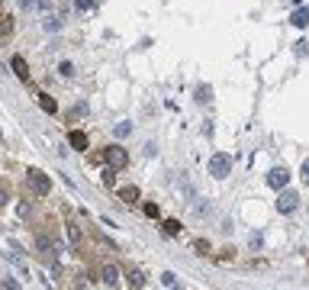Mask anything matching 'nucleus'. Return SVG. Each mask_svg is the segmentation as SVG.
Here are the masks:
<instances>
[{"mask_svg":"<svg viewBox=\"0 0 309 290\" xmlns=\"http://www.w3.org/2000/svg\"><path fill=\"white\" fill-rule=\"evenodd\" d=\"M26 187H29L32 197H49L52 193V177L39 168H29L26 171Z\"/></svg>","mask_w":309,"mask_h":290,"instance_id":"f257e3e1","label":"nucleus"},{"mask_svg":"<svg viewBox=\"0 0 309 290\" xmlns=\"http://www.w3.org/2000/svg\"><path fill=\"white\" fill-rule=\"evenodd\" d=\"M206 171H209L212 177H219V181H222V177H229V174H232V155H225V151H216V155L206 161Z\"/></svg>","mask_w":309,"mask_h":290,"instance_id":"f03ea898","label":"nucleus"},{"mask_svg":"<svg viewBox=\"0 0 309 290\" xmlns=\"http://www.w3.org/2000/svg\"><path fill=\"white\" fill-rule=\"evenodd\" d=\"M103 164H109L113 171H122L129 164V151L122 148V145H106V148H103Z\"/></svg>","mask_w":309,"mask_h":290,"instance_id":"7ed1b4c3","label":"nucleus"},{"mask_svg":"<svg viewBox=\"0 0 309 290\" xmlns=\"http://www.w3.org/2000/svg\"><path fill=\"white\" fill-rule=\"evenodd\" d=\"M297 206H300V193L284 187V190H280V197H277V210L284 213V216H290V213L297 210Z\"/></svg>","mask_w":309,"mask_h":290,"instance_id":"20e7f679","label":"nucleus"},{"mask_svg":"<svg viewBox=\"0 0 309 290\" xmlns=\"http://www.w3.org/2000/svg\"><path fill=\"white\" fill-rule=\"evenodd\" d=\"M287 184H290V171H287V168H274L271 174H267V187H274V190H284Z\"/></svg>","mask_w":309,"mask_h":290,"instance_id":"39448f33","label":"nucleus"},{"mask_svg":"<svg viewBox=\"0 0 309 290\" xmlns=\"http://www.w3.org/2000/svg\"><path fill=\"white\" fill-rule=\"evenodd\" d=\"M10 68H13V74H16L19 81H29V65H26L23 55H13V58H10Z\"/></svg>","mask_w":309,"mask_h":290,"instance_id":"423d86ee","label":"nucleus"},{"mask_svg":"<svg viewBox=\"0 0 309 290\" xmlns=\"http://www.w3.org/2000/svg\"><path fill=\"white\" fill-rule=\"evenodd\" d=\"M100 281L106 287H116V284H119V268H116V265H103L100 268Z\"/></svg>","mask_w":309,"mask_h":290,"instance_id":"0eeeda50","label":"nucleus"},{"mask_svg":"<svg viewBox=\"0 0 309 290\" xmlns=\"http://www.w3.org/2000/svg\"><path fill=\"white\" fill-rule=\"evenodd\" d=\"M68 142H71V148H78V151H87V145H91L87 133H81V129H71V133H68Z\"/></svg>","mask_w":309,"mask_h":290,"instance_id":"6e6552de","label":"nucleus"},{"mask_svg":"<svg viewBox=\"0 0 309 290\" xmlns=\"http://www.w3.org/2000/svg\"><path fill=\"white\" fill-rule=\"evenodd\" d=\"M116 197H119L126 206H132L135 200H139V187H132V184H129V187H119V190H116Z\"/></svg>","mask_w":309,"mask_h":290,"instance_id":"1a4fd4ad","label":"nucleus"},{"mask_svg":"<svg viewBox=\"0 0 309 290\" xmlns=\"http://www.w3.org/2000/svg\"><path fill=\"white\" fill-rule=\"evenodd\" d=\"M290 23L297 26V29H306V26H309V10H303V6H300V10H293Z\"/></svg>","mask_w":309,"mask_h":290,"instance_id":"9d476101","label":"nucleus"},{"mask_svg":"<svg viewBox=\"0 0 309 290\" xmlns=\"http://www.w3.org/2000/svg\"><path fill=\"white\" fill-rule=\"evenodd\" d=\"M194 100H197V103H209V100H212V87H209V84H197Z\"/></svg>","mask_w":309,"mask_h":290,"instance_id":"9b49d317","label":"nucleus"},{"mask_svg":"<svg viewBox=\"0 0 309 290\" xmlns=\"http://www.w3.org/2000/svg\"><path fill=\"white\" fill-rule=\"evenodd\" d=\"M39 107L45 110V113H58V103H55V97H49V94H39Z\"/></svg>","mask_w":309,"mask_h":290,"instance_id":"f8f14e48","label":"nucleus"},{"mask_svg":"<svg viewBox=\"0 0 309 290\" xmlns=\"http://www.w3.org/2000/svg\"><path fill=\"white\" fill-rule=\"evenodd\" d=\"M164 236H171V239H174V236H181V229H184V226L181 223H177V219H164Z\"/></svg>","mask_w":309,"mask_h":290,"instance_id":"ddd939ff","label":"nucleus"},{"mask_svg":"<svg viewBox=\"0 0 309 290\" xmlns=\"http://www.w3.org/2000/svg\"><path fill=\"white\" fill-rule=\"evenodd\" d=\"M100 181H103V187H116V171L109 168V164L100 171Z\"/></svg>","mask_w":309,"mask_h":290,"instance_id":"4468645a","label":"nucleus"},{"mask_svg":"<svg viewBox=\"0 0 309 290\" xmlns=\"http://www.w3.org/2000/svg\"><path fill=\"white\" fill-rule=\"evenodd\" d=\"M13 36V16H0V39Z\"/></svg>","mask_w":309,"mask_h":290,"instance_id":"2eb2a0df","label":"nucleus"},{"mask_svg":"<svg viewBox=\"0 0 309 290\" xmlns=\"http://www.w3.org/2000/svg\"><path fill=\"white\" fill-rule=\"evenodd\" d=\"M148 281H145V274L142 271H129V287H145Z\"/></svg>","mask_w":309,"mask_h":290,"instance_id":"dca6fc26","label":"nucleus"},{"mask_svg":"<svg viewBox=\"0 0 309 290\" xmlns=\"http://www.w3.org/2000/svg\"><path fill=\"white\" fill-rule=\"evenodd\" d=\"M68 239H71V245H81V226L78 223H68Z\"/></svg>","mask_w":309,"mask_h":290,"instance_id":"f3484780","label":"nucleus"},{"mask_svg":"<svg viewBox=\"0 0 309 290\" xmlns=\"http://www.w3.org/2000/svg\"><path fill=\"white\" fill-rule=\"evenodd\" d=\"M129 133H132V126H129V123H116V126H113V136H116V139H126Z\"/></svg>","mask_w":309,"mask_h":290,"instance_id":"a211bd4d","label":"nucleus"},{"mask_svg":"<svg viewBox=\"0 0 309 290\" xmlns=\"http://www.w3.org/2000/svg\"><path fill=\"white\" fill-rule=\"evenodd\" d=\"M36 245L42 248V252H52V255H55V242H52L49 236H39V239H36Z\"/></svg>","mask_w":309,"mask_h":290,"instance_id":"6ab92c4d","label":"nucleus"},{"mask_svg":"<svg viewBox=\"0 0 309 290\" xmlns=\"http://www.w3.org/2000/svg\"><path fill=\"white\" fill-rule=\"evenodd\" d=\"M74 6H78V10H97L100 0H74Z\"/></svg>","mask_w":309,"mask_h":290,"instance_id":"aec40b11","label":"nucleus"},{"mask_svg":"<svg viewBox=\"0 0 309 290\" xmlns=\"http://www.w3.org/2000/svg\"><path fill=\"white\" fill-rule=\"evenodd\" d=\"M58 74H61V78H74V65H71V61H61V65H58Z\"/></svg>","mask_w":309,"mask_h":290,"instance_id":"412c9836","label":"nucleus"},{"mask_svg":"<svg viewBox=\"0 0 309 290\" xmlns=\"http://www.w3.org/2000/svg\"><path fill=\"white\" fill-rule=\"evenodd\" d=\"M142 210H145V216H148V219H158V216H161V210H158V203H145Z\"/></svg>","mask_w":309,"mask_h":290,"instance_id":"4be33fe9","label":"nucleus"},{"mask_svg":"<svg viewBox=\"0 0 309 290\" xmlns=\"http://www.w3.org/2000/svg\"><path fill=\"white\" fill-rule=\"evenodd\" d=\"M194 252H197V255H209V242L197 239V242H194Z\"/></svg>","mask_w":309,"mask_h":290,"instance_id":"5701e85b","label":"nucleus"},{"mask_svg":"<svg viewBox=\"0 0 309 290\" xmlns=\"http://www.w3.org/2000/svg\"><path fill=\"white\" fill-rule=\"evenodd\" d=\"M161 284H164V287H177V274L164 271V274H161Z\"/></svg>","mask_w":309,"mask_h":290,"instance_id":"b1692460","label":"nucleus"},{"mask_svg":"<svg viewBox=\"0 0 309 290\" xmlns=\"http://www.w3.org/2000/svg\"><path fill=\"white\" fill-rule=\"evenodd\" d=\"M45 29H49V32H58V29H61V19L49 16V19H45Z\"/></svg>","mask_w":309,"mask_h":290,"instance_id":"393cba45","label":"nucleus"},{"mask_svg":"<svg viewBox=\"0 0 309 290\" xmlns=\"http://www.w3.org/2000/svg\"><path fill=\"white\" fill-rule=\"evenodd\" d=\"M300 177H303V184H306V187H309V158H306V161H303V171H300Z\"/></svg>","mask_w":309,"mask_h":290,"instance_id":"a878e982","label":"nucleus"},{"mask_svg":"<svg viewBox=\"0 0 309 290\" xmlns=\"http://www.w3.org/2000/svg\"><path fill=\"white\" fill-rule=\"evenodd\" d=\"M3 206H6V193L0 190V210H3Z\"/></svg>","mask_w":309,"mask_h":290,"instance_id":"bb28decb","label":"nucleus"}]
</instances>
